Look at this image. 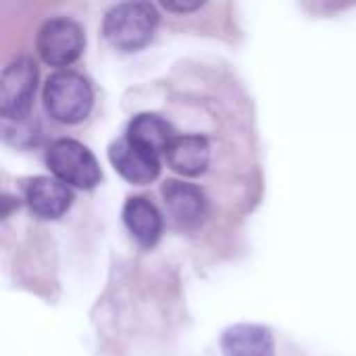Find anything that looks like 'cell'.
Wrapping results in <instances>:
<instances>
[{"label":"cell","mask_w":356,"mask_h":356,"mask_svg":"<svg viewBox=\"0 0 356 356\" xmlns=\"http://www.w3.org/2000/svg\"><path fill=\"white\" fill-rule=\"evenodd\" d=\"M42 100L46 113L54 121L63 125H77L92 111L94 90L88 77L77 71L63 69L48 75L42 90Z\"/></svg>","instance_id":"6da1fadb"},{"label":"cell","mask_w":356,"mask_h":356,"mask_svg":"<svg viewBox=\"0 0 356 356\" xmlns=\"http://www.w3.org/2000/svg\"><path fill=\"white\" fill-rule=\"evenodd\" d=\"M156 25L159 13L150 2H121L104 15L102 33L113 48L121 52H136L150 44Z\"/></svg>","instance_id":"7a4b0ae2"},{"label":"cell","mask_w":356,"mask_h":356,"mask_svg":"<svg viewBox=\"0 0 356 356\" xmlns=\"http://www.w3.org/2000/svg\"><path fill=\"white\" fill-rule=\"evenodd\" d=\"M46 165L56 179L79 190H94L102 181V169L92 150L73 138L54 140L46 150Z\"/></svg>","instance_id":"3957f363"},{"label":"cell","mask_w":356,"mask_h":356,"mask_svg":"<svg viewBox=\"0 0 356 356\" xmlns=\"http://www.w3.org/2000/svg\"><path fill=\"white\" fill-rule=\"evenodd\" d=\"M35 48L46 65L69 67L83 54L86 31L71 17H50L38 29Z\"/></svg>","instance_id":"277c9868"},{"label":"cell","mask_w":356,"mask_h":356,"mask_svg":"<svg viewBox=\"0 0 356 356\" xmlns=\"http://www.w3.org/2000/svg\"><path fill=\"white\" fill-rule=\"evenodd\" d=\"M38 88V65L29 56L13 58L0 75V113L21 121L29 115Z\"/></svg>","instance_id":"5b68a950"},{"label":"cell","mask_w":356,"mask_h":356,"mask_svg":"<svg viewBox=\"0 0 356 356\" xmlns=\"http://www.w3.org/2000/svg\"><path fill=\"white\" fill-rule=\"evenodd\" d=\"M108 161L115 171L134 186L152 184L161 173V156L136 146L125 136L111 144Z\"/></svg>","instance_id":"8992f818"},{"label":"cell","mask_w":356,"mask_h":356,"mask_svg":"<svg viewBox=\"0 0 356 356\" xmlns=\"http://www.w3.org/2000/svg\"><path fill=\"white\" fill-rule=\"evenodd\" d=\"M25 202L38 219L52 221V219L63 217L71 209L73 192L60 179L40 175V177H33L27 181Z\"/></svg>","instance_id":"52a82bcc"},{"label":"cell","mask_w":356,"mask_h":356,"mask_svg":"<svg viewBox=\"0 0 356 356\" xmlns=\"http://www.w3.org/2000/svg\"><path fill=\"white\" fill-rule=\"evenodd\" d=\"M161 196L167 215L181 227H194L207 215V196L194 184L167 179L161 188Z\"/></svg>","instance_id":"ba28073f"},{"label":"cell","mask_w":356,"mask_h":356,"mask_svg":"<svg viewBox=\"0 0 356 356\" xmlns=\"http://www.w3.org/2000/svg\"><path fill=\"white\" fill-rule=\"evenodd\" d=\"M211 144L200 134L177 136L165 154L167 165L181 177L202 175L211 165Z\"/></svg>","instance_id":"9c48e42d"},{"label":"cell","mask_w":356,"mask_h":356,"mask_svg":"<svg viewBox=\"0 0 356 356\" xmlns=\"http://www.w3.org/2000/svg\"><path fill=\"white\" fill-rule=\"evenodd\" d=\"M123 223L131 238L150 248L161 240L163 234V215L156 204L146 196H129L123 204Z\"/></svg>","instance_id":"30bf717a"},{"label":"cell","mask_w":356,"mask_h":356,"mask_svg":"<svg viewBox=\"0 0 356 356\" xmlns=\"http://www.w3.org/2000/svg\"><path fill=\"white\" fill-rule=\"evenodd\" d=\"M125 138L129 142H134L136 146L161 156V154H167L171 142L177 136H175L173 125L167 119H163L161 115H156V113H140L129 121Z\"/></svg>","instance_id":"8fae6325"},{"label":"cell","mask_w":356,"mask_h":356,"mask_svg":"<svg viewBox=\"0 0 356 356\" xmlns=\"http://www.w3.org/2000/svg\"><path fill=\"white\" fill-rule=\"evenodd\" d=\"M221 350L223 356H275V342L267 327L238 323L225 330Z\"/></svg>","instance_id":"7c38bea8"},{"label":"cell","mask_w":356,"mask_h":356,"mask_svg":"<svg viewBox=\"0 0 356 356\" xmlns=\"http://www.w3.org/2000/svg\"><path fill=\"white\" fill-rule=\"evenodd\" d=\"M167 10H175V13H190V10H196V8H200L202 4L200 2H194V4H163Z\"/></svg>","instance_id":"4fadbf2b"}]
</instances>
